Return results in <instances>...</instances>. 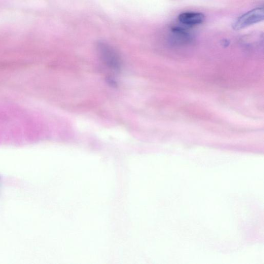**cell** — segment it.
Listing matches in <instances>:
<instances>
[{"mask_svg": "<svg viewBox=\"0 0 264 264\" xmlns=\"http://www.w3.org/2000/svg\"><path fill=\"white\" fill-rule=\"evenodd\" d=\"M95 49L101 63L108 69L118 72L122 68V59L115 49L109 44L99 41L95 44Z\"/></svg>", "mask_w": 264, "mask_h": 264, "instance_id": "6da1fadb", "label": "cell"}, {"mask_svg": "<svg viewBox=\"0 0 264 264\" xmlns=\"http://www.w3.org/2000/svg\"><path fill=\"white\" fill-rule=\"evenodd\" d=\"M264 18V9L255 8L239 17L233 23V28L235 30H242L262 21Z\"/></svg>", "mask_w": 264, "mask_h": 264, "instance_id": "7a4b0ae2", "label": "cell"}, {"mask_svg": "<svg viewBox=\"0 0 264 264\" xmlns=\"http://www.w3.org/2000/svg\"><path fill=\"white\" fill-rule=\"evenodd\" d=\"M180 22L186 26L200 25L205 20V16L198 12H185L178 16Z\"/></svg>", "mask_w": 264, "mask_h": 264, "instance_id": "3957f363", "label": "cell"}, {"mask_svg": "<svg viewBox=\"0 0 264 264\" xmlns=\"http://www.w3.org/2000/svg\"><path fill=\"white\" fill-rule=\"evenodd\" d=\"M172 31L174 35V39L176 42L181 43L182 42H187L191 40L190 35L182 28L175 27L172 29Z\"/></svg>", "mask_w": 264, "mask_h": 264, "instance_id": "277c9868", "label": "cell"}]
</instances>
